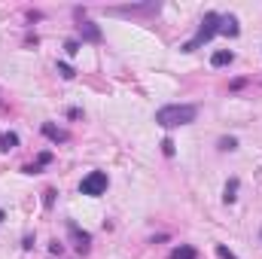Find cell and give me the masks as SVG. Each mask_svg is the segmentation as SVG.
I'll use <instances>...</instances> for the list:
<instances>
[{"instance_id": "cell-1", "label": "cell", "mask_w": 262, "mask_h": 259, "mask_svg": "<svg viewBox=\"0 0 262 259\" xmlns=\"http://www.w3.org/2000/svg\"><path fill=\"white\" fill-rule=\"evenodd\" d=\"M195 116H198L195 104H168V107H162V110L156 113V122H159L162 128H180V125L195 122Z\"/></svg>"}, {"instance_id": "cell-12", "label": "cell", "mask_w": 262, "mask_h": 259, "mask_svg": "<svg viewBox=\"0 0 262 259\" xmlns=\"http://www.w3.org/2000/svg\"><path fill=\"white\" fill-rule=\"evenodd\" d=\"M15 146H18V134H12V131L0 134V153H9V149H15Z\"/></svg>"}, {"instance_id": "cell-2", "label": "cell", "mask_w": 262, "mask_h": 259, "mask_svg": "<svg viewBox=\"0 0 262 259\" xmlns=\"http://www.w3.org/2000/svg\"><path fill=\"white\" fill-rule=\"evenodd\" d=\"M213 34H220V12H207L204 18H201V28H198V34L183 46V52H195L198 46H204L207 40H213Z\"/></svg>"}, {"instance_id": "cell-5", "label": "cell", "mask_w": 262, "mask_h": 259, "mask_svg": "<svg viewBox=\"0 0 262 259\" xmlns=\"http://www.w3.org/2000/svg\"><path fill=\"white\" fill-rule=\"evenodd\" d=\"M220 34H226V37H238V34H241L238 18H235V15H220Z\"/></svg>"}, {"instance_id": "cell-15", "label": "cell", "mask_w": 262, "mask_h": 259, "mask_svg": "<svg viewBox=\"0 0 262 259\" xmlns=\"http://www.w3.org/2000/svg\"><path fill=\"white\" fill-rule=\"evenodd\" d=\"M162 153H165V156H174V140H171V137L162 140Z\"/></svg>"}, {"instance_id": "cell-14", "label": "cell", "mask_w": 262, "mask_h": 259, "mask_svg": "<svg viewBox=\"0 0 262 259\" xmlns=\"http://www.w3.org/2000/svg\"><path fill=\"white\" fill-rule=\"evenodd\" d=\"M216 256H220V259H238L229 247H226V244H216Z\"/></svg>"}, {"instance_id": "cell-7", "label": "cell", "mask_w": 262, "mask_h": 259, "mask_svg": "<svg viewBox=\"0 0 262 259\" xmlns=\"http://www.w3.org/2000/svg\"><path fill=\"white\" fill-rule=\"evenodd\" d=\"M168 259H198V250L195 247H189V244H180V247L171 250V256Z\"/></svg>"}, {"instance_id": "cell-10", "label": "cell", "mask_w": 262, "mask_h": 259, "mask_svg": "<svg viewBox=\"0 0 262 259\" xmlns=\"http://www.w3.org/2000/svg\"><path fill=\"white\" fill-rule=\"evenodd\" d=\"M235 198H238V177H232L226 183V189H223V201L226 204H235Z\"/></svg>"}, {"instance_id": "cell-11", "label": "cell", "mask_w": 262, "mask_h": 259, "mask_svg": "<svg viewBox=\"0 0 262 259\" xmlns=\"http://www.w3.org/2000/svg\"><path fill=\"white\" fill-rule=\"evenodd\" d=\"M49 162H52V153H40V159H37L34 165H28V168H25V174H40V168H46Z\"/></svg>"}, {"instance_id": "cell-18", "label": "cell", "mask_w": 262, "mask_h": 259, "mask_svg": "<svg viewBox=\"0 0 262 259\" xmlns=\"http://www.w3.org/2000/svg\"><path fill=\"white\" fill-rule=\"evenodd\" d=\"M46 198H43V204H46V207H52V201H55V189H46Z\"/></svg>"}, {"instance_id": "cell-8", "label": "cell", "mask_w": 262, "mask_h": 259, "mask_svg": "<svg viewBox=\"0 0 262 259\" xmlns=\"http://www.w3.org/2000/svg\"><path fill=\"white\" fill-rule=\"evenodd\" d=\"M43 134H46V137H49L52 143H64V140H67V131L55 128L52 122H46V125H43Z\"/></svg>"}, {"instance_id": "cell-4", "label": "cell", "mask_w": 262, "mask_h": 259, "mask_svg": "<svg viewBox=\"0 0 262 259\" xmlns=\"http://www.w3.org/2000/svg\"><path fill=\"white\" fill-rule=\"evenodd\" d=\"M67 232H70V238H73V247H76V253H89L92 250V235L89 232H82L76 223H67Z\"/></svg>"}, {"instance_id": "cell-17", "label": "cell", "mask_w": 262, "mask_h": 259, "mask_svg": "<svg viewBox=\"0 0 262 259\" xmlns=\"http://www.w3.org/2000/svg\"><path fill=\"white\" fill-rule=\"evenodd\" d=\"M64 49H67V55H76V52H79V43H76V40H67Z\"/></svg>"}, {"instance_id": "cell-3", "label": "cell", "mask_w": 262, "mask_h": 259, "mask_svg": "<svg viewBox=\"0 0 262 259\" xmlns=\"http://www.w3.org/2000/svg\"><path fill=\"white\" fill-rule=\"evenodd\" d=\"M107 183H110V180H107V174H104V171H92V174H85V177H82L79 192L95 198V195H104V192H107Z\"/></svg>"}, {"instance_id": "cell-13", "label": "cell", "mask_w": 262, "mask_h": 259, "mask_svg": "<svg viewBox=\"0 0 262 259\" xmlns=\"http://www.w3.org/2000/svg\"><path fill=\"white\" fill-rule=\"evenodd\" d=\"M220 149H238V137H220Z\"/></svg>"}, {"instance_id": "cell-19", "label": "cell", "mask_w": 262, "mask_h": 259, "mask_svg": "<svg viewBox=\"0 0 262 259\" xmlns=\"http://www.w3.org/2000/svg\"><path fill=\"white\" fill-rule=\"evenodd\" d=\"M0 223H3V210H0Z\"/></svg>"}, {"instance_id": "cell-6", "label": "cell", "mask_w": 262, "mask_h": 259, "mask_svg": "<svg viewBox=\"0 0 262 259\" xmlns=\"http://www.w3.org/2000/svg\"><path fill=\"white\" fill-rule=\"evenodd\" d=\"M79 37H82V40H89V43H98V40H101V28L82 18V21H79Z\"/></svg>"}, {"instance_id": "cell-16", "label": "cell", "mask_w": 262, "mask_h": 259, "mask_svg": "<svg viewBox=\"0 0 262 259\" xmlns=\"http://www.w3.org/2000/svg\"><path fill=\"white\" fill-rule=\"evenodd\" d=\"M58 73H61L64 79H73V76H76V73H73V67H70V64H58Z\"/></svg>"}, {"instance_id": "cell-9", "label": "cell", "mask_w": 262, "mask_h": 259, "mask_svg": "<svg viewBox=\"0 0 262 259\" xmlns=\"http://www.w3.org/2000/svg\"><path fill=\"white\" fill-rule=\"evenodd\" d=\"M235 61V52H229V49H220V52H213V58H210V64L213 67H226Z\"/></svg>"}]
</instances>
